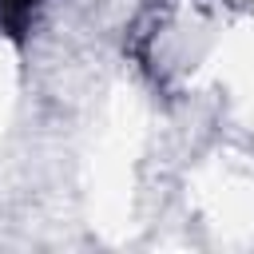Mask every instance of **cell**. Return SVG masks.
Returning a JSON list of instances; mask_svg holds the SVG:
<instances>
[{"mask_svg": "<svg viewBox=\"0 0 254 254\" xmlns=\"http://www.w3.org/2000/svg\"><path fill=\"white\" fill-rule=\"evenodd\" d=\"M36 4L40 0H0V24L12 28V36H20V28H24V20Z\"/></svg>", "mask_w": 254, "mask_h": 254, "instance_id": "obj_1", "label": "cell"}]
</instances>
